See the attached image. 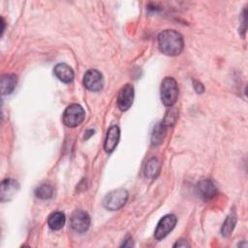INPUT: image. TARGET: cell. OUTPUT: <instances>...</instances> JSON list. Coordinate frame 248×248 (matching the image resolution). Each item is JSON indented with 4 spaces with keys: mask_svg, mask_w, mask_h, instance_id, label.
Wrapping results in <instances>:
<instances>
[{
    "mask_svg": "<svg viewBox=\"0 0 248 248\" xmlns=\"http://www.w3.org/2000/svg\"><path fill=\"white\" fill-rule=\"evenodd\" d=\"M176 224V216L173 214H168L164 216L158 223L155 230L154 236L157 240H161L166 237L174 228Z\"/></svg>",
    "mask_w": 248,
    "mask_h": 248,
    "instance_id": "cell-6",
    "label": "cell"
},
{
    "mask_svg": "<svg viewBox=\"0 0 248 248\" xmlns=\"http://www.w3.org/2000/svg\"><path fill=\"white\" fill-rule=\"evenodd\" d=\"M160 93L161 100L165 106H173L178 98V86L176 80L171 77L165 78L161 83Z\"/></svg>",
    "mask_w": 248,
    "mask_h": 248,
    "instance_id": "cell-2",
    "label": "cell"
},
{
    "mask_svg": "<svg viewBox=\"0 0 248 248\" xmlns=\"http://www.w3.org/2000/svg\"><path fill=\"white\" fill-rule=\"evenodd\" d=\"M53 73L59 80L65 83L72 82L75 77L74 71L72 70V68L65 63L57 64L53 69Z\"/></svg>",
    "mask_w": 248,
    "mask_h": 248,
    "instance_id": "cell-12",
    "label": "cell"
},
{
    "mask_svg": "<svg viewBox=\"0 0 248 248\" xmlns=\"http://www.w3.org/2000/svg\"><path fill=\"white\" fill-rule=\"evenodd\" d=\"M235 224H236V215L233 212H232L230 215H228L225 222L223 223V226L221 228L222 235L229 236L233 231Z\"/></svg>",
    "mask_w": 248,
    "mask_h": 248,
    "instance_id": "cell-16",
    "label": "cell"
},
{
    "mask_svg": "<svg viewBox=\"0 0 248 248\" xmlns=\"http://www.w3.org/2000/svg\"><path fill=\"white\" fill-rule=\"evenodd\" d=\"M134 101V88L130 84L124 85L119 93L117 98V106L120 108V110L124 111L130 108Z\"/></svg>",
    "mask_w": 248,
    "mask_h": 248,
    "instance_id": "cell-9",
    "label": "cell"
},
{
    "mask_svg": "<svg viewBox=\"0 0 248 248\" xmlns=\"http://www.w3.org/2000/svg\"><path fill=\"white\" fill-rule=\"evenodd\" d=\"M65 221H66V218H65L64 213H62L60 211H56L49 215V217L47 219V224L51 230L57 231V230H60L63 228Z\"/></svg>",
    "mask_w": 248,
    "mask_h": 248,
    "instance_id": "cell-14",
    "label": "cell"
},
{
    "mask_svg": "<svg viewBox=\"0 0 248 248\" xmlns=\"http://www.w3.org/2000/svg\"><path fill=\"white\" fill-rule=\"evenodd\" d=\"M158 46L161 52L169 56H175L181 53L184 47L183 38L175 30H164L158 35Z\"/></svg>",
    "mask_w": 248,
    "mask_h": 248,
    "instance_id": "cell-1",
    "label": "cell"
},
{
    "mask_svg": "<svg viewBox=\"0 0 248 248\" xmlns=\"http://www.w3.org/2000/svg\"><path fill=\"white\" fill-rule=\"evenodd\" d=\"M70 225L75 232L79 233L84 232L90 226V217L87 212L83 210H77L71 216Z\"/></svg>",
    "mask_w": 248,
    "mask_h": 248,
    "instance_id": "cell-5",
    "label": "cell"
},
{
    "mask_svg": "<svg viewBox=\"0 0 248 248\" xmlns=\"http://www.w3.org/2000/svg\"><path fill=\"white\" fill-rule=\"evenodd\" d=\"M35 195L42 200L50 199L53 196V188L50 184H42L35 190Z\"/></svg>",
    "mask_w": 248,
    "mask_h": 248,
    "instance_id": "cell-17",
    "label": "cell"
},
{
    "mask_svg": "<svg viewBox=\"0 0 248 248\" xmlns=\"http://www.w3.org/2000/svg\"><path fill=\"white\" fill-rule=\"evenodd\" d=\"M159 171H160V163L158 159L155 157L149 159L145 164V169H144L145 176L151 179L156 178L159 174Z\"/></svg>",
    "mask_w": 248,
    "mask_h": 248,
    "instance_id": "cell-15",
    "label": "cell"
},
{
    "mask_svg": "<svg viewBox=\"0 0 248 248\" xmlns=\"http://www.w3.org/2000/svg\"><path fill=\"white\" fill-rule=\"evenodd\" d=\"M19 189L18 183L12 178L4 179L0 185V200L1 202L11 201Z\"/></svg>",
    "mask_w": 248,
    "mask_h": 248,
    "instance_id": "cell-8",
    "label": "cell"
},
{
    "mask_svg": "<svg viewBox=\"0 0 248 248\" xmlns=\"http://www.w3.org/2000/svg\"><path fill=\"white\" fill-rule=\"evenodd\" d=\"M119 137H120V131L117 126H111L108 130L107 137L105 140V144H104V148L107 153H111L115 149L119 141Z\"/></svg>",
    "mask_w": 248,
    "mask_h": 248,
    "instance_id": "cell-11",
    "label": "cell"
},
{
    "mask_svg": "<svg viewBox=\"0 0 248 248\" xmlns=\"http://www.w3.org/2000/svg\"><path fill=\"white\" fill-rule=\"evenodd\" d=\"M197 193L202 199L209 200L217 194V189L211 180L202 179L197 184Z\"/></svg>",
    "mask_w": 248,
    "mask_h": 248,
    "instance_id": "cell-10",
    "label": "cell"
},
{
    "mask_svg": "<svg viewBox=\"0 0 248 248\" xmlns=\"http://www.w3.org/2000/svg\"><path fill=\"white\" fill-rule=\"evenodd\" d=\"M165 126L162 124V123H158L155 127H154V130H153V133H152V138H151V141H152V144L154 145H157L159 144L163 138H164V132H165Z\"/></svg>",
    "mask_w": 248,
    "mask_h": 248,
    "instance_id": "cell-18",
    "label": "cell"
},
{
    "mask_svg": "<svg viewBox=\"0 0 248 248\" xmlns=\"http://www.w3.org/2000/svg\"><path fill=\"white\" fill-rule=\"evenodd\" d=\"M63 122L66 126L74 128L78 126L85 117L84 109L78 104L70 105L63 113Z\"/></svg>",
    "mask_w": 248,
    "mask_h": 248,
    "instance_id": "cell-4",
    "label": "cell"
},
{
    "mask_svg": "<svg viewBox=\"0 0 248 248\" xmlns=\"http://www.w3.org/2000/svg\"><path fill=\"white\" fill-rule=\"evenodd\" d=\"M194 88H195V90L198 93H202L203 90H204L202 84L201 82H199V81H194Z\"/></svg>",
    "mask_w": 248,
    "mask_h": 248,
    "instance_id": "cell-20",
    "label": "cell"
},
{
    "mask_svg": "<svg viewBox=\"0 0 248 248\" xmlns=\"http://www.w3.org/2000/svg\"><path fill=\"white\" fill-rule=\"evenodd\" d=\"M16 85V77L13 74H6L1 77L0 91L2 95L10 94L14 91Z\"/></svg>",
    "mask_w": 248,
    "mask_h": 248,
    "instance_id": "cell-13",
    "label": "cell"
},
{
    "mask_svg": "<svg viewBox=\"0 0 248 248\" xmlns=\"http://www.w3.org/2000/svg\"><path fill=\"white\" fill-rule=\"evenodd\" d=\"M128 197V192L125 189L119 188L112 190L105 197L103 201V205L108 210H117L126 203Z\"/></svg>",
    "mask_w": 248,
    "mask_h": 248,
    "instance_id": "cell-3",
    "label": "cell"
},
{
    "mask_svg": "<svg viewBox=\"0 0 248 248\" xmlns=\"http://www.w3.org/2000/svg\"><path fill=\"white\" fill-rule=\"evenodd\" d=\"M177 117V111L174 108H170L167 112L166 115L164 117V120L162 122V124L167 127V126H170L173 125V123L175 122Z\"/></svg>",
    "mask_w": 248,
    "mask_h": 248,
    "instance_id": "cell-19",
    "label": "cell"
},
{
    "mask_svg": "<svg viewBox=\"0 0 248 248\" xmlns=\"http://www.w3.org/2000/svg\"><path fill=\"white\" fill-rule=\"evenodd\" d=\"M130 239H131V238H130ZM130 239H127V241H129ZM131 240H132V239H131ZM132 245H133V242L131 241V243L129 244V246H132ZM122 246H124V247H127V246H128V243H127V242H125V243H123V244H122Z\"/></svg>",
    "mask_w": 248,
    "mask_h": 248,
    "instance_id": "cell-22",
    "label": "cell"
},
{
    "mask_svg": "<svg viewBox=\"0 0 248 248\" xmlns=\"http://www.w3.org/2000/svg\"><path fill=\"white\" fill-rule=\"evenodd\" d=\"M173 247H189V244H188V242H187L186 240L180 239V240H178V241L173 245Z\"/></svg>",
    "mask_w": 248,
    "mask_h": 248,
    "instance_id": "cell-21",
    "label": "cell"
},
{
    "mask_svg": "<svg viewBox=\"0 0 248 248\" xmlns=\"http://www.w3.org/2000/svg\"><path fill=\"white\" fill-rule=\"evenodd\" d=\"M83 85L90 91H99L103 88V75L98 70H88L83 77Z\"/></svg>",
    "mask_w": 248,
    "mask_h": 248,
    "instance_id": "cell-7",
    "label": "cell"
}]
</instances>
